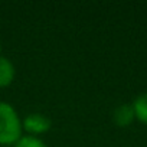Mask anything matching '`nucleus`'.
I'll return each mask as SVG.
<instances>
[{
	"label": "nucleus",
	"instance_id": "nucleus-3",
	"mask_svg": "<svg viewBox=\"0 0 147 147\" xmlns=\"http://www.w3.org/2000/svg\"><path fill=\"white\" fill-rule=\"evenodd\" d=\"M134 120H136V115H134V110H133V105L131 104H121L113 113V121H114V124L118 125V127H121V128L128 127Z\"/></svg>",
	"mask_w": 147,
	"mask_h": 147
},
{
	"label": "nucleus",
	"instance_id": "nucleus-2",
	"mask_svg": "<svg viewBox=\"0 0 147 147\" xmlns=\"http://www.w3.org/2000/svg\"><path fill=\"white\" fill-rule=\"evenodd\" d=\"M51 120L40 114V113H32V114H28L23 121H22V125H23V130L29 133V136H39V134H43L46 131H49L51 128Z\"/></svg>",
	"mask_w": 147,
	"mask_h": 147
},
{
	"label": "nucleus",
	"instance_id": "nucleus-4",
	"mask_svg": "<svg viewBox=\"0 0 147 147\" xmlns=\"http://www.w3.org/2000/svg\"><path fill=\"white\" fill-rule=\"evenodd\" d=\"M15 74H16V69L12 61L7 59L6 56L0 55V88L9 87L15 80Z\"/></svg>",
	"mask_w": 147,
	"mask_h": 147
},
{
	"label": "nucleus",
	"instance_id": "nucleus-5",
	"mask_svg": "<svg viewBox=\"0 0 147 147\" xmlns=\"http://www.w3.org/2000/svg\"><path fill=\"white\" fill-rule=\"evenodd\" d=\"M131 105H133L136 118H137L140 123L147 124V92L140 94V95L134 100V102H133Z\"/></svg>",
	"mask_w": 147,
	"mask_h": 147
},
{
	"label": "nucleus",
	"instance_id": "nucleus-1",
	"mask_svg": "<svg viewBox=\"0 0 147 147\" xmlns=\"http://www.w3.org/2000/svg\"><path fill=\"white\" fill-rule=\"evenodd\" d=\"M22 120L12 104L0 101V146H15L22 137Z\"/></svg>",
	"mask_w": 147,
	"mask_h": 147
},
{
	"label": "nucleus",
	"instance_id": "nucleus-7",
	"mask_svg": "<svg viewBox=\"0 0 147 147\" xmlns=\"http://www.w3.org/2000/svg\"><path fill=\"white\" fill-rule=\"evenodd\" d=\"M0 53H2V42H0Z\"/></svg>",
	"mask_w": 147,
	"mask_h": 147
},
{
	"label": "nucleus",
	"instance_id": "nucleus-6",
	"mask_svg": "<svg viewBox=\"0 0 147 147\" xmlns=\"http://www.w3.org/2000/svg\"><path fill=\"white\" fill-rule=\"evenodd\" d=\"M15 147H48V146L43 140H40L35 136H22L16 141Z\"/></svg>",
	"mask_w": 147,
	"mask_h": 147
}]
</instances>
